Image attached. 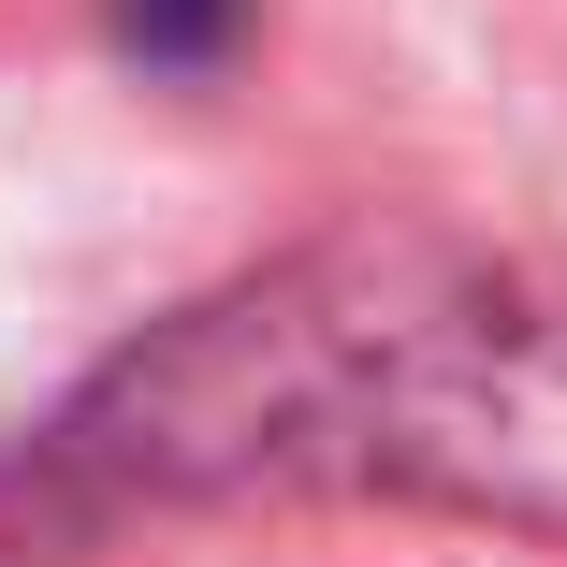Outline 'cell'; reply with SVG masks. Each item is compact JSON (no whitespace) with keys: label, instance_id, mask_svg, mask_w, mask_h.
<instances>
[{"label":"cell","instance_id":"obj_1","mask_svg":"<svg viewBox=\"0 0 567 567\" xmlns=\"http://www.w3.org/2000/svg\"><path fill=\"white\" fill-rule=\"evenodd\" d=\"M146 495H393L567 538V306L466 234H320L73 408Z\"/></svg>","mask_w":567,"mask_h":567},{"label":"cell","instance_id":"obj_2","mask_svg":"<svg viewBox=\"0 0 567 567\" xmlns=\"http://www.w3.org/2000/svg\"><path fill=\"white\" fill-rule=\"evenodd\" d=\"M234 16H248V0H117V30H132L146 59H218Z\"/></svg>","mask_w":567,"mask_h":567}]
</instances>
